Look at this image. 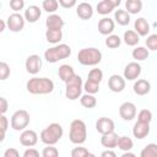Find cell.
Wrapping results in <instances>:
<instances>
[{
    "label": "cell",
    "instance_id": "47",
    "mask_svg": "<svg viewBox=\"0 0 157 157\" xmlns=\"http://www.w3.org/2000/svg\"><path fill=\"white\" fill-rule=\"evenodd\" d=\"M59 5L64 9H70L76 5V1L75 0H59Z\"/></svg>",
    "mask_w": 157,
    "mask_h": 157
},
{
    "label": "cell",
    "instance_id": "9",
    "mask_svg": "<svg viewBox=\"0 0 157 157\" xmlns=\"http://www.w3.org/2000/svg\"><path fill=\"white\" fill-rule=\"evenodd\" d=\"M141 71H142V67L141 65L137 63V61H131L129 63L125 69H124V78L128 80V81H135L139 78V76L141 75Z\"/></svg>",
    "mask_w": 157,
    "mask_h": 157
},
{
    "label": "cell",
    "instance_id": "23",
    "mask_svg": "<svg viewBox=\"0 0 157 157\" xmlns=\"http://www.w3.org/2000/svg\"><path fill=\"white\" fill-rule=\"evenodd\" d=\"M134 29H135V32H136L139 36L145 37V36H147V34L150 33V25H148V22H147L146 18L139 17V18H136L135 22H134Z\"/></svg>",
    "mask_w": 157,
    "mask_h": 157
},
{
    "label": "cell",
    "instance_id": "41",
    "mask_svg": "<svg viewBox=\"0 0 157 157\" xmlns=\"http://www.w3.org/2000/svg\"><path fill=\"white\" fill-rule=\"evenodd\" d=\"M10 66L7 65V63H5V61H1L0 63V80L1 81H4V80H6L9 76H10Z\"/></svg>",
    "mask_w": 157,
    "mask_h": 157
},
{
    "label": "cell",
    "instance_id": "5",
    "mask_svg": "<svg viewBox=\"0 0 157 157\" xmlns=\"http://www.w3.org/2000/svg\"><path fill=\"white\" fill-rule=\"evenodd\" d=\"M77 60L81 65L85 66H94L98 65L102 60V52L94 47L83 48L77 54Z\"/></svg>",
    "mask_w": 157,
    "mask_h": 157
},
{
    "label": "cell",
    "instance_id": "15",
    "mask_svg": "<svg viewBox=\"0 0 157 157\" xmlns=\"http://www.w3.org/2000/svg\"><path fill=\"white\" fill-rule=\"evenodd\" d=\"M108 87L112 92L119 93V92L124 91V88H125V78L120 75L114 74L108 78Z\"/></svg>",
    "mask_w": 157,
    "mask_h": 157
},
{
    "label": "cell",
    "instance_id": "7",
    "mask_svg": "<svg viewBox=\"0 0 157 157\" xmlns=\"http://www.w3.org/2000/svg\"><path fill=\"white\" fill-rule=\"evenodd\" d=\"M29 124V113L25 109H18L16 110L10 120V125L13 130L16 131H23Z\"/></svg>",
    "mask_w": 157,
    "mask_h": 157
},
{
    "label": "cell",
    "instance_id": "46",
    "mask_svg": "<svg viewBox=\"0 0 157 157\" xmlns=\"http://www.w3.org/2000/svg\"><path fill=\"white\" fill-rule=\"evenodd\" d=\"M7 108H9L7 99L5 97H1L0 98V113H1V115H5V113L7 112Z\"/></svg>",
    "mask_w": 157,
    "mask_h": 157
},
{
    "label": "cell",
    "instance_id": "27",
    "mask_svg": "<svg viewBox=\"0 0 157 157\" xmlns=\"http://www.w3.org/2000/svg\"><path fill=\"white\" fill-rule=\"evenodd\" d=\"M142 10V1L141 0H126L125 1V11L130 15L139 13Z\"/></svg>",
    "mask_w": 157,
    "mask_h": 157
},
{
    "label": "cell",
    "instance_id": "16",
    "mask_svg": "<svg viewBox=\"0 0 157 157\" xmlns=\"http://www.w3.org/2000/svg\"><path fill=\"white\" fill-rule=\"evenodd\" d=\"M119 5L120 0H102L97 4V12L99 15H108Z\"/></svg>",
    "mask_w": 157,
    "mask_h": 157
},
{
    "label": "cell",
    "instance_id": "30",
    "mask_svg": "<svg viewBox=\"0 0 157 157\" xmlns=\"http://www.w3.org/2000/svg\"><path fill=\"white\" fill-rule=\"evenodd\" d=\"M45 39L52 44H59V42L63 39V32L61 31L47 29L45 31Z\"/></svg>",
    "mask_w": 157,
    "mask_h": 157
},
{
    "label": "cell",
    "instance_id": "39",
    "mask_svg": "<svg viewBox=\"0 0 157 157\" xmlns=\"http://www.w3.org/2000/svg\"><path fill=\"white\" fill-rule=\"evenodd\" d=\"M42 157H59V151L54 146H47L42 151Z\"/></svg>",
    "mask_w": 157,
    "mask_h": 157
},
{
    "label": "cell",
    "instance_id": "45",
    "mask_svg": "<svg viewBox=\"0 0 157 157\" xmlns=\"http://www.w3.org/2000/svg\"><path fill=\"white\" fill-rule=\"evenodd\" d=\"M22 157H40V156H39V152H38L36 148L28 147V148L23 152V156H22Z\"/></svg>",
    "mask_w": 157,
    "mask_h": 157
},
{
    "label": "cell",
    "instance_id": "43",
    "mask_svg": "<svg viewBox=\"0 0 157 157\" xmlns=\"http://www.w3.org/2000/svg\"><path fill=\"white\" fill-rule=\"evenodd\" d=\"M10 7L15 12H18L20 10H22L25 7V1L23 0H11L10 1Z\"/></svg>",
    "mask_w": 157,
    "mask_h": 157
},
{
    "label": "cell",
    "instance_id": "34",
    "mask_svg": "<svg viewBox=\"0 0 157 157\" xmlns=\"http://www.w3.org/2000/svg\"><path fill=\"white\" fill-rule=\"evenodd\" d=\"M121 44V39L118 34H110L105 39V45L110 49H115V48H119Z\"/></svg>",
    "mask_w": 157,
    "mask_h": 157
},
{
    "label": "cell",
    "instance_id": "28",
    "mask_svg": "<svg viewBox=\"0 0 157 157\" xmlns=\"http://www.w3.org/2000/svg\"><path fill=\"white\" fill-rule=\"evenodd\" d=\"M131 55H132V59H135V61H144L148 58L150 52L145 47H136L135 49H132Z\"/></svg>",
    "mask_w": 157,
    "mask_h": 157
},
{
    "label": "cell",
    "instance_id": "11",
    "mask_svg": "<svg viewBox=\"0 0 157 157\" xmlns=\"http://www.w3.org/2000/svg\"><path fill=\"white\" fill-rule=\"evenodd\" d=\"M25 67H26V71L31 75H36L42 69V59L39 55L37 54H32L29 56H27L26 59V63H25Z\"/></svg>",
    "mask_w": 157,
    "mask_h": 157
},
{
    "label": "cell",
    "instance_id": "4",
    "mask_svg": "<svg viewBox=\"0 0 157 157\" xmlns=\"http://www.w3.org/2000/svg\"><path fill=\"white\" fill-rule=\"evenodd\" d=\"M69 139L75 145H82L87 139V126L83 120L75 119L70 124V131H69Z\"/></svg>",
    "mask_w": 157,
    "mask_h": 157
},
{
    "label": "cell",
    "instance_id": "19",
    "mask_svg": "<svg viewBox=\"0 0 157 157\" xmlns=\"http://www.w3.org/2000/svg\"><path fill=\"white\" fill-rule=\"evenodd\" d=\"M118 141H119V136L115 131L102 135L101 137V145L107 150H113L114 147H118Z\"/></svg>",
    "mask_w": 157,
    "mask_h": 157
},
{
    "label": "cell",
    "instance_id": "26",
    "mask_svg": "<svg viewBox=\"0 0 157 157\" xmlns=\"http://www.w3.org/2000/svg\"><path fill=\"white\" fill-rule=\"evenodd\" d=\"M114 20L120 26H128L130 23V13L128 11H125V10L118 9L114 12Z\"/></svg>",
    "mask_w": 157,
    "mask_h": 157
},
{
    "label": "cell",
    "instance_id": "48",
    "mask_svg": "<svg viewBox=\"0 0 157 157\" xmlns=\"http://www.w3.org/2000/svg\"><path fill=\"white\" fill-rule=\"evenodd\" d=\"M101 157H117V153L113 150H105L101 153Z\"/></svg>",
    "mask_w": 157,
    "mask_h": 157
},
{
    "label": "cell",
    "instance_id": "33",
    "mask_svg": "<svg viewBox=\"0 0 157 157\" xmlns=\"http://www.w3.org/2000/svg\"><path fill=\"white\" fill-rule=\"evenodd\" d=\"M58 6H59V1L56 0H44L42 2V7L44 11H47L48 13H54L56 10H58Z\"/></svg>",
    "mask_w": 157,
    "mask_h": 157
},
{
    "label": "cell",
    "instance_id": "10",
    "mask_svg": "<svg viewBox=\"0 0 157 157\" xmlns=\"http://www.w3.org/2000/svg\"><path fill=\"white\" fill-rule=\"evenodd\" d=\"M136 112H137L136 105L132 102H124L119 107V115L125 121L132 120L136 117Z\"/></svg>",
    "mask_w": 157,
    "mask_h": 157
},
{
    "label": "cell",
    "instance_id": "36",
    "mask_svg": "<svg viewBox=\"0 0 157 157\" xmlns=\"http://www.w3.org/2000/svg\"><path fill=\"white\" fill-rule=\"evenodd\" d=\"M83 90L88 94H96L99 91V83H96V82H92V81L87 80L83 83Z\"/></svg>",
    "mask_w": 157,
    "mask_h": 157
},
{
    "label": "cell",
    "instance_id": "2",
    "mask_svg": "<svg viewBox=\"0 0 157 157\" xmlns=\"http://www.w3.org/2000/svg\"><path fill=\"white\" fill-rule=\"evenodd\" d=\"M64 135L63 126L59 123H52L40 132V140L47 146H54Z\"/></svg>",
    "mask_w": 157,
    "mask_h": 157
},
{
    "label": "cell",
    "instance_id": "31",
    "mask_svg": "<svg viewBox=\"0 0 157 157\" xmlns=\"http://www.w3.org/2000/svg\"><path fill=\"white\" fill-rule=\"evenodd\" d=\"M134 147V142L129 136H119V141H118V148L124 151V152H129L131 151V148Z\"/></svg>",
    "mask_w": 157,
    "mask_h": 157
},
{
    "label": "cell",
    "instance_id": "35",
    "mask_svg": "<svg viewBox=\"0 0 157 157\" xmlns=\"http://www.w3.org/2000/svg\"><path fill=\"white\" fill-rule=\"evenodd\" d=\"M87 80L96 83H101V81L103 80V71L101 69H91V71L88 72Z\"/></svg>",
    "mask_w": 157,
    "mask_h": 157
},
{
    "label": "cell",
    "instance_id": "12",
    "mask_svg": "<svg viewBox=\"0 0 157 157\" xmlns=\"http://www.w3.org/2000/svg\"><path fill=\"white\" fill-rule=\"evenodd\" d=\"M115 129V124L110 118L107 117H101L97 119L96 121V130L101 134V135H105L109 132H113Z\"/></svg>",
    "mask_w": 157,
    "mask_h": 157
},
{
    "label": "cell",
    "instance_id": "51",
    "mask_svg": "<svg viewBox=\"0 0 157 157\" xmlns=\"http://www.w3.org/2000/svg\"><path fill=\"white\" fill-rule=\"evenodd\" d=\"M87 157H97V156H96V155H93V153H91V152H90V153H88V156H87Z\"/></svg>",
    "mask_w": 157,
    "mask_h": 157
},
{
    "label": "cell",
    "instance_id": "24",
    "mask_svg": "<svg viewBox=\"0 0 157 157\" xmlns=\"http://www.w3.org/2000/svg\"><path fill=\"white\" fill-rule=\"evenodd\" d=\"M58 75H59V78L64 82H67L70 78H72L76 74L74 71V67L69 64H63L59 66V70H58Z\"/></svg>",
    "mask_w": 157,
    "mask_h": 157
},
{
    "label": "cell",
    "instance_id": "42",
    "mask_svg": "<svg viewBox=\"0 0 157 157\" xmlns=\"http://www.w3.org/2000/svg\"><path fill=\"white\" fill-rule=\"evenodd\" d=\"M0 128H1V137H0V141H4L6 130L9 128V120H7V118L5 115H1L0 117Z\"/></svg>",
    "mask_w": 157,
    "mask_h": 157
},
{
    "label": "cell",
    "instance_id": "49",
    "mask_svg": "<svg viewBox=\"0 0 157 157\" xmlns=\"http://www.w3.org/2000/svg\"><path fill=\"white\" fill-rule=\"evenodd\" d=\"M6 22L4 20H0V32H4L5 31V27H6Z\"/></svg>",
    "mask_w": 157,
    "mask_h": 157
},
{
    "label": "cell",
    "instance_id": "50",
    "mask_svg": "<svg viewBox=\"0 0 157 157\" xmlns=\"http://www.w3.org/2000/svg\"><path fill=\"white\" fill-rule=\"evenodd\" d=\"M120 157H136V155L129 151V152H124V153H123V155H121Z\"/></svg>",
    "mask_w": 157,
    "mask_h": 157
},
{
    "label": "cell",
    "instance_id": "20",
    "mask_svg": "<svg viewBox=\"0 0 157 157\" xmlns=\"http://www.w3.org/2000/svg\"><path fill=\"white\" fill-rule=\"evenodd\" d=\"M76 13L81 20H90L93 16V7L90 2H80L76 6Z\"/></svg>",
    "mask_w": 157,
    "mask_h": 157
},
{
    "label": "cell",
    "instance_id": "8",
    "mask_svg": "<svg viewBox=\"0 0 157 157\" xmlns=\"http://www.w3.org/2000/svg\"><path fill=\"white\" fill-rule=\"evenodd\" d=\"M25 16L18 13V12H13L11 13L7 20H6V25H7V28L11 31V32H21L25 27Z\"/></svg>",
    "mask_w": 157,
    "mask_h": 157
},
{
    "label": "cell",
    "instance_id": "22",
    "mask_svg": "<svg viewBox=\"0 0 157 157\" xmlns=\"http://www.w3.org/2000/svg\"><path fill=\"white\" fill-rule=\"evenodd\" d=\"M132 90L137 96H146L151 91V83L145 78H139L134 82Z\"/></svg>",
    "mask_w": 157,
    "mask_h": 157
},
{
    "label": "cell",
    "instance_id": "21",
    "mask_svg": "<svg viewBox=\"0 0 157 157\" xmlns=\"http://www.w3.org/2000/svg\"><path fill=\"white\" fill-rule=\"evenodd\" d=\"M148 134H150V124L141 123V121H136L134 124V128H132V135H134V137H136L139 140H142Z\"/></svg>",
    "mask_w": 157,
    "mask_h": 157
},
{
    "label": "cell",
    "instance_id": "25",
    "mask_svg": "<svg viewBox=\"0 0 157 157\" xmlns=\"http://www.w3.org/2000/svg\"><path fill=\"white\" fill-rule=\"evenodd\" d=\"M123 40H124V43H125L126 45H129V47H135V45H137V43L140 42V36H139L135 31L128 29V31L124 32Z\"/></svg>",
    "mask_w": 157,
    "mask_h": 157
},
{
    "label": "cell",
    "instance_id": "32",
    "mask_svg": "<svg viewBox=\"0 0 157 157\" xmlns=\"http://www.w3.org/2000/svg\"><path fill=\"white\" fill-rule=\"evenodd\" d=\"M140 157H157V144H148L146 145L141 152H140Z\"/></svg>",
    "mask_w": 157,
    "mask_h": 157
},
{
    "label": "cell",
    "instance_id": "17",
    "mask_svg": "<svg viewBox=\"0 0 157 157\" xmlns=\"http://www.w3.org/2000/svg\"><path fill=\"white\" fill-rule=\"evenodd\" d=\"M65 22L63 20L61 16L56 15V13H52L45 18V26L47 29H53V31H61V28L64 27Z\"/></svg>",
    "mask_w": 157,
    "mask_h": 157
},
{
    "label": "cell",
    "instance_id": "3",
    "mask_svg": "<svg viewBox=\"0 0 157 157\" xmlns=\"http://www.w3.org/2000/svg\"><path fill=\"white\" fill-rule=\"evenodd\" d=\"M70 55H71V48L65 43L56 44L52 48H48L44 52V59L50 64H55L63 59L69 58Z\"/></svg>",
    "mask_w": 157,
    "mask_h": 157
},
{
    "label": "cell",
    "instance_id": "13",
    "mask_svg": "<svg viewBox=\"0 0 157 157\" xmlns=\"http://www.w3.org/2000/svg\"><path fill=\"white\" fill-rule=\"evenodd\" d=\"M38 142V135L34 130L26 129L20 135V144L26 147H33Z\"/></svg>",
    "mask_w": 157,
    "mask_h": 157
},
{
    "label": "cell",
    "instance_id": "44",
    "mask_svg": "<svg viewBox=\"0 0 157 157\" xmlns=\"http://www.w3.org/2000/svg\"><path fill=\"white\" fill-rule=\"evenodd\" d=\"M2 157H20V152L13 148V147H10V148H6Z\"/></svg>",
    "mask_w": 157,
    "mask_h": 157
},
{
    "label": "cell",
    "instance_id": "18",
    "mask_svg": "<svg viewBox=\"0 0 157 157\" xmlns=\"http://www.w3.org/2000/svg\"><path fill=\"white\" fill-rule=\"evenodd\" d=\"M40 15H42V10L37 5H29L25 10V13H23L25 20L29 23H36L40 18Z\"/></svg>",
    "mask_w": 157,
    "mask_h": 157
},
{
    "label": "cell",
    "instance_id": "38",
    "mask_svg": "<svg viewBox=\"0 0 157 157\" xmlns=\"http://www.w3.org/2000/svg\"><path fill=\"white\" fill-rule=\"evenodd\" d=\"M146 47L148 50H157V33H153V34H148L146 40Z\"/></svg>",
    "mask_w": 157,
    "mask_h": 157
},
{
    "label": "cell",
    "instance_id": "37",
    "mask_svg": "<svg viewBox=\"0 0 157 157\" xmlns=\"http://www.w3.org/2000/svg\"><path fill=\"white\" fill-rule=\"evenodd\" d=\"M152 120V112L150 109H141L137 114V121L150 124Z\"/></svg>",
    "mask_w": 157,
    "mask_h": 157
},
{
    "label": "cell",
    "instance_id": "6",
    "mask_svg": "<svg viewBox=\"0 0 157 157\" xmlns=\"http://www.w3.org/2000/svg\"><path fill=\"white\" fill-rule=\"evenodd\" d=\"M65 96L70 101H76L78 97L82 96V90H83V82L81 76L75 75L72 78H70L67 82H65Z\"/></svg>",
    "mask_w": 157,
    "mask_h": 157
},
{
    "label": "cell",
    "instance_id": "1",
    "mask_svg": "<svg viewBox=\"0 0 157 157\" xmlns=\"http://www.w3.org/2000/svg\"><path fill=\"white\" fill-rule=\"evenodd\" d=\"M26 88L31 94H48L54 91V82L48 77H32L27 81Z\"/></svg>",
    "mask_w": 157,
    "mask_h": 157
},
{
    "label": "cell",
    "instance_id": "40",
    "mask_svg": "<svg viewBox=\"0 0 157 157\" xmlns=\"http://www.w3.org/2000/svg\"><path fill=\"white\" fill-rule=\"evenodd\" d=\"M88 153H90L86 147H81V146L74 147L71 150V157H87Z\"/></svg>",
    "mask_w": 157,
    "mask_h": 157
},
{
    "label": "cell",
    "instance_id": "29",
    "mask_svg": "<svg viewBox=\"0 0 157 157\" xmlns=\"http://www.w3.org/2000/svg\"><path fill=\"white\" fill-rule=\"evenodd\" d=\"M80 103H81L82 107H85L87 109H91V108H94L97 105V99H96L94 94L85 93L80 97Z\"/></svg>",
    "mask_w": 157,
    "mask_h": 157
},
{
    "label": "cell",
    "instance_id": "14",
    "mask_svg": "<svg viewBox=\"0 0 157 157\" xmlns=\"http://www.w3.org/2000/svg\"><path fill=\"white\" fill-rule=\"evenodd\" d=\"M114 28H115V22L110 17H103L98 21V32L103 36L113 34Z\"/></svg>",
    "mask_w": 157,
    "mask_h": 157
}]
</instances>
